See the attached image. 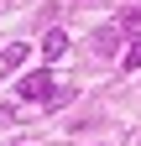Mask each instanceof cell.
<instances>
[{
	"instance_id": "5b68a950",
	"label": "cell",
	"mask_w": 141,
	"mask_h": 146,
	"mask_svg": "<svg viewBox=\"0 0 141 146\" xmlns=\"http://www.w3.org/2000/svg\"><path fill=\"white\" fill-rule=\"evenodd\" d=\"M63 52H68V36H63V31H47V42H42V58L52 63V58H63Z\"/></svg>"
},
{
	"instance_id": "3957f363",
	"label": "cell",
	"mask_w": 141,
	"mask_h": 146,
	"mask_svg": "<svg viewBox=\"0 0 141 146\" xmlns=\"http://www.w3.org/2000/svg\"><path fill=\"white\" fill-rule=\"evenodd\" d=\"M115 42H120V36H115V26H104V31H94V36H89L94 58H115Z\"/></svg>"
},
{
	"instance_id": "7a4b0ae2",
	"label": "cell",
	"mask_w": 141,
	"mask_h": 146,
	"mask_svg": "<svg viewBox=\"0 0 141 146\" xmlns=\"http://www.w3.org/2000/svg\"><path fill=\"white\" fill-rule=\"evenodd\" d=\"M115 31L131 36V42H141V5H126V11H120L115 16Z\"/></svg>"
},
{
	"instance_id": "52a82bcc",
	"label": "cell",
	"mask_w": 141,
	"mask_h": 146,
	"mask_svg": "<svg viewBox=\"0 0 141 146\" xmlns=\"http://www.w3.org/2000/svg\"><path fill=\"white\" fill-rule=\"evenodd\" d=\"M11 120H16V110H11V104H5V110H0V125H11Z\"/></svg>"
},
{
	"instance_id": "8992f818",
	"label": "cell",
	"mask_w": 141,
	"mask_h": 146,
	"mask_svg": "<svg viewBox=\"0 0 141 146\" xmlns=\"http://www.w3.org/2000/svg\"><path fill=\"white\" fill-rule=\"evenodd\" d=\"M126 68H141V42H136V47L126 52Z\"/></svg>"
},
{
	"instance_id": "6da1fadb",
	"label": "cell",
	"mask_w": 141,
	"mask_h": 146,
	"mask_svg": "<svg viewBox=\"0 0 141 146\" xmlns=\"http://www.w3.org/2000/svg\"><path fill=\"white\" fill-rule=\"evenodd\" d=\"M16 89H21V99H37V104H47V99H52V89H58V84H52V73L42 68V73H26V78L16 84Z\"/></svg>"
},
{
	"instance_id": "277c9868",
	"label": "cell",
	"mask_w": 141,
	"mask_h": 146,
	"mask_svg": "<svg viewBox=\"0 0 141 146\" xmlns=\"http://www.w3.org/2000/svg\"><path fill=\"white\" fill-rule=\"evenodd\" d=\"M21 63H26V47H21V42H16V47H5V52H0V78H5V73H16Z\"/></svg>"
}]
</instances>
